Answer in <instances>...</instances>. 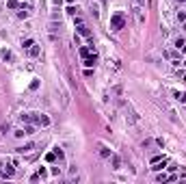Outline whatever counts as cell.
Listing matches in <instances>:
<instances>
[{
  "instance_id": "obj_12",
  "label": "cell",
  "mask_w": 186,
  "mask_h": 184,
  "mask_svg": "<svg viewBox=\"0 0 186 184\" xmlns=\"http://www.w3.org/2000/svg\"><path fill=\"white\" fill-rule=\"evenodd\" d=\"M32 147H35V145H32V143H26V145H22V147H18V152H20V154H24V152H30Z\"/></svg>"
},
{
  "instance_id": "obj_6",
  "label": "cell",
  "mask_w": 186,
  "mask_h": 184,
  "mask_svg": "<svg viewBox=\"0 0 186 184\" xmlns=\"http://www.w3.org/2000/svg\"><path fill=\"white\" fill-rule=\"evenodd\" d=\"M165 165H167V158H160L158 163L151 165V169H154V171H162V169H165Z\"/></svg>"
},
{
  "instance_id": "obj_3",
  "label": "cell",
  "mask_w": 186,
  "mask_h": 184,
  "mask_svg": "<svg viewBox=\"0 0 186 184\" xmlns=\"http://www.w3.org/2000/svg\"><path fill=\"white\" fill-rule=\"evenodd\" d=\"M82 63L87 65V67H93V65L97 63V52H95V50H93V52L89 54V57H85V61H82Z\"/></svg>"
},
{
  "instance_id": "obj_8",
  "label": "cell",
  "mask_w": 186,
  "mask_h": 184,
  "mask_svg": "<svg viewBox=\"0 0 186 184\" xmlns=\"http://www.w3.org/2000/svg\"><path fill=\"white\" fill-rule=\"evenodd\" d=\"M173 46H175V50H184V46H186V39H184V37H178L175 41H173Z\"/></svg>"
},
{
  "instance_id": "obj_25",
  "label": "cell",
  "mask_w": 186,
  "mask_h": 184,
  "mask_svg": "<svg viewBox=\"0 0 186 184\" xmlns=\"http://www.w3.org/2000/svg\"><path fill=\"white\" fill-rule=\"evenodd\" d=\"M24 130H26V134H35V126H26Z\"/></svg>"
},
{
  "instance_id": "obj_24",
  "label": "cell",
  "mask_w": 186,
  "mask_h": 184,
  "mask_svg": "<svg viewBox=\"0 0 186 184\" xmlns=\"http://www.w3.org/2000/svg\"><path fill=\"white\" fill-rule=\"evenodd\" d=\"M102 158H108V156H111V149H106V147H102Z\"/></svg>"
},
{
  "instance_id": "obj_33",
  "label": "cell",
  "mask_w": 186,
  "mask_h": 184,
  "mask_svg": "<svg viewBox=\"0 0 186 184\" xmlns=\"http://www.w3.org/2000/svg\"><path fill=\"white\" fill-rule=\"evenodd\" d=\"M184 52H186V46H184Z\"/></svg>"
},
{
  "instance_id": "obj_17",
  "label": "cell",
  "mask_w": 186,
  "mask_h": 184,
  "mask_svg": "<svg viewBox=\"0 0 186 184\" xmlns=\"http://www.w3.org/2000/svg\"><path fill=\"white\" fill-rule=\"evenodd\" d=\"M18 18H20V20H24V18H28V11H26L24 7H22V9L18 11Z\"/></svg>"
},
{
  "instance_id": "obj_23",
  "label": "cell",
  "mask_w": 186,
  "mask_h": 184,
  "mask_svg": "<svg viewBox=\"0 0 186 184\" xmlns=\"http://www.w3.org/2000/svg\"><path fill=\"white\" fill-rule=\"evenodd\" d=\"M178 22H186V13L184 11H178Z\"/></svg>"
},
{
  "instance_id": "obj_19",
  "label": "cell",
  "mask_w": 186,
  "mask_h": 184,
  "mask_svg": "<svg viewBox=\"0 0 186 184\" xmlns=\"http://www.w3.org/2000/svg\"><path fill=\"white\" fill-rule=\"evenodd\" d=\"M175 98L180 100V104H186V91L184 93H175Z\"/></svg>"
},
{
  "instance_id": "obj_28",
  "label": "cell",
  "mask_w": 186,
  "mask_h": 184,
  "mask_svg": "<svg viewBox=\"0 0 186 184\" xmlns=\"http://www.w3.org/2000/svg\"><path fill=\"white\" fill-rule=\"evenodd\" d=\"M37 87H39V80H32V82H30V89H32V91H35Z\"/></svg>"
},
{
  "instance_id": "obj_30",
  "label": "cell",
  "mask_w": 186,
  "mask_h": 184,
  "mask_svg": "<svg viewBox=\"0 0 186 184\" xmlns=\"http://www.w3.org/2000/svg\"><path fill=\"white\" fill-rule=\"evenodd\" d=\"M136 2H139V4H143V2H145V0H136Z\"/></svg>"
},
{
  "instance_id": "obj_27",
  "label": "cell",
  "mask_w": 186,
  "mask_h": 184,
  "mask_svg": "<svg viewBox=\"0 0 186 184\" xmlns=\"http://www.w3.org/2000/svg\"><path fill=\"white\" fill-rule=\"evenodd\" d=\"M52 176H61V169H58V167H52Z\"/></svg>"
},
{
  "instance_id": "obj_15",
  "label": "cell",
  "mask_w": 186,
  "mask_h": 184,
  "mask_svg": "<svg viewBox=\"0 0 186 184\" xmlns=\"http://www.w3.org/2000/svg\"><path fill=\"white\" fill-rule=\"evenodd\" d=\"M91 52H93V48H80V57H82V59H85V57H89Z\"/></svg>"
},
{
  "instance_id": "obj_13",
  "label": "cell",
  "mask_w": 186,
  "mask_h": 184,
  "mask_svg": "<svg viewBox=\"0 0 186 184\" xmlns=\"http://www.w3.org/2000/svg\"><path fill=\"white\" fill-rule=\"evenodd\" d=\"M30 46H35V39H22V48L28 50Z\"/></svg>"
},
{
  "instance_id": "obj_10",
  "label": "cell",
  "mask_w": 186,
  "mask_h": 184,
  "mask_svg": "<svg viewBox=\"0 0 186 184\" xmlns=\"http://www.w3.org/2000/svg\"><path fill=\"white\" fill-rule=\"evenodd\" d=\"M28 54H30V57H39V54H41V48L35 43V46H30V48H28Z\"/></svg>"
},
{
  "instance_id": "obj_26",
  "label": "cell",
  "mask_w": 186,
  "mask_h": 184,
  "mask_svg": "<svg viewBox=\"0 0 186 184\" xmlns=\"http://www.w3.org/2000/svg\"><path fill=\"white\" fill-rule=\"evenodd\" d=\"M178 76L182 78V80H186V71H184V69H178Z\"/></svg>"
},
{
  "instance_id": "obj_18",
  "label": "cell",
  "mask_w": 186,
  "mask_h": 184,
  "mask_svg": "<svg viewBox=\"0 0 186 184\" xmlns=\"http://www.w3.org/2000/svg\"><path fill=\"white\" fill-rule=\"evenodd\" d=\"M24 134H26V130H24V128H18V130L13 132V137H18V139H22Z\"/></svg>"
},
{
  "instance_id": "obj_16",
  "label": "cell",
  "mask_w": 186,
  "mask_h": 184,
  "mask_svg": "<svg viewBox=\"0 0 186 184\" xmlns=\"http://www.w3.org/2000/svg\"><path fill=\"white\" fill-rule=\"evenodd\" d=\"M46 160H48V163H54V160H56V152H48L46 154Z\"/></svg>"
},
{
  "instance_id": "obj_7",
  "label": "cell",
  "mask_w": 186,
  "mask_h": 184,
  "mask_svg": "<svg viewBox=\"0 0 186 184\" xmlns=\"http://www.w3.org/2000/svg\"><path fill=\"white\" fill-rule=\"evenodd\" d=\"M76 30H78V35H82V37H87V39H89V37H91V30H89V28H87V26H85V24H80V26H78V28H76Z\"/></svg>"
},
{
  "instance_id": "obj_4",
  "label": "cell",
  "mask_w": 186,
  "mask_h": 184,
  "mask_svg": "<svg viewBox=\"0 0 186 184\" xmlns=\"http://www.w3.org/2000/svg\"><path fill=\"white\" fill-rule=\"evenodd\" d=\"M37 115H39V113H22L20 119H22V124H24V121H26V124H30V121H35V124H37Z\"/></svg>"
},
{
  "instance_id": "obj_14",
  "label": "cell",
  "mask_w": 186,
  "mask_h": 184,
  "mask_svg": "<svg viewBox=\"0 0 186 184\" xmlns=\"http://www.w3.org/2000/svg\"><path fill=\"white\" fill-rule=\"evenodd\" d=\"M7 7H9V9H20V0H9Z\"/></svg>"
},
{
  "instance_id": "obj_1",
  "label": "cell",
  "mask_w": 186,
  "mask_h": 184,
  "mask_svg": "<svg viewBox=\"0 0 186 184\" xmlns=\"http://www.w3.org/2000/svg\"><path fill=\"white\" fill-rule=\"evenodd\" d=\"M125 26V15L121 11H117V13L111 15V30H121Z\"/></svg>"
},
{
  "instance_id": "obj_31",
  "label": "cell",
  "mask_w": 186,
  "mask_h": 184,
  "mask_svg": "<svg viewBox=\"0 0 186 184\" xmlns=\"http://www.w3.org/2000/svg\"><path fill=\"white\" fill-rule=\"evenodd\" d=\"M182 24H184V30H186V22H182Z\"/></svg>"
},
{
  "instance_id": "obj_5",
  "label": "cell",
  "mask_w": 186,
  "mask_h": 184,
  "mask_svg": "<svg viewBox=\"0 0 186 184\" xmlns=\"http://www.w3.org/2000/svg\"><path fill=\"white\" fill-rule=\"evenodd\" d=\"M52 119L48 115H37V126H50Z\"/></svg>"
},
{
  "instance_id": "obj_29",
  "label": "cell",
  "mask_w": 186,
  "mask_h": 184,
  "mask_svg": "<svg viewBox=\"0 0 186 184\" xmlns=\"http://www.w3.org/2000/svg\"><path fill=\"white\" fill-rule=\"evenodd\" d=\"M65 2H67V4H72V2H74V0H65Z\"/></svg>"
},
{
  "instance_id": "obj_11",
  "label": "cell",
  "mask_w": 186,
  "mask_h": 184,
  "mask_svg": "<svg viewBox=\"0 0 186 184\" xmlns=\"http://www.w3.org/2000/svg\"><path fill=\"white\" fill-rule=\"evenodd\" d=\"M111 160H113V169H119V167H121V158H119L117 154H113Z\"/></svg>"
},
{
  "instance_id": "obj_21",
  "label": "cell",
  "mask_w": 186,
  "mask_h": 184,
  "mask_svg": "<svg viewBox=\"0 0 186 184\" xmlns=\"http://www.w3.org/2000/svg\"><path fill=\"white\" fill-rule=\"evenodd\" d=\"M37 173H39V178H48V169H46V167H39Z\"/></svg>"
},
{
  "instance_id": "obj_22",
  "label": "cell",
  "mask_w": 186,
  "mask_h": 184,
  "mask_svg": "<svg viewBox=\"0 0 186 184\" xmlns=\"http://www.w3.org/2000/svg\"><path fill=\"white\" fill-rule=\"evenodd\" d=\"M67 13H69V15H76V13H78V9H76L74 4H69V7H67Z\"/></svg>"
},
{
  "instance_id": "obj_20",
  "label": "cell",
  "mask_w": 186,
  "mask_h": 184,
  "mask_svg": "<svg viewBox=\"0 0 186 184\" xmlns=\"http://www.w3.org/2000/svg\"><path fill=\"white\" fill-rule=\"evenodd\" d=\"M54 152H56V158H58V160H63V158H65V154H63V149H61V147H54Z\"/></svg>"
},
{
  "instance_id": "obj_9",
  "label": "cell",
  "mask_w": 186,
  "mask_h": 184,
  "mask_svg": "<svg viewBox=\"0 0 186 184\" xmlns=\"http://www.w3.org/2000/svg\"><path fill=\"white\" fill-rule=\"evenodd\" d=\"M2 61H4V63H9V61H13V52L4 48V50H2Z\"/></svg>"
},
{
  "instance_id": "obj_32",
  "label": "cell",
  "mask_w": 186,
  "mask_h": 184,
  "mask_svg": "<svg viewBox=\"0 0 186 184\" xmlns=\"http://www.w3.org/2000/svg\"><path fill=\"white\" fill-rule=\"evenodd\" d=\"M180 2H186V0H180Z\"/></svg>"
},
{
  "instance_id": "obj_2",
  "label": "cell",
  "mask_w": 186,
  "mask_h": 184,
  "mask_svg": "<svg viewBox=\"0 0 186 184\" xmlns=\"http://www.w3.org/2000/svg\"><path fill=\"white\" fill-rule=\"evenodd\" d=\"M13 176H15L13 165H0V178H13Z\"/></svg>"
}]
</instances>
